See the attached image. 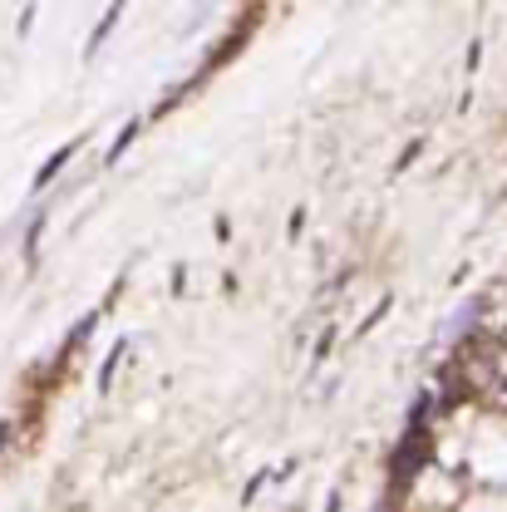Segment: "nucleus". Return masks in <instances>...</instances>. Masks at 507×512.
Returning a JSON list of instances; mask_svg holds the SVG:
<instances>
[{
  "mask_svg": "<svg viewBox=\"0 0 507 512\" xmlns=\"http://www.w3.org/2000/svg\"><path fill=\"white\" fill-rule=\"evenodd\" d=\"M488 399H493L498 409H507V370H503V375H498V384L488 389Z\"/></svg>",
  "mask_w": 507,
  "mask_h": 512,
  "instance_id": "nucleus-6",
  "label": "nucleus"
},
{
  "mask_svg": "<svg viewBox=\"0 0 507 512\" xmlns=\"http://www.w3.org/2000/svg\"><path fill=\"white\" fill-rule=\"evenodd\" d=\"M40 232H45V212L30 222V232H25V256H35V242H40Z\"/></svg>",
  "mask_w": 507,
  "mask_h": 512,
  "instance_id": "nucleus-5",
  "label": "nucleus"
},
{
  "mask_svg": "<svg viewBox=\"0 0 507 512\" xmlns=\"http://www.w3.org/2000/svg\"><path fill=\"white\" fill-rule=\"evenodd\" d=\"M133 138H138V119H133V124H128L124 133H119V143H114V148H109V153H104V168H109V163H119V158H124V148H128V143H133Z\"/></svg>",
  "mask_w": 507,
  "mask_h": 512,
  "instance_id": "nucleus-3",
  "label": "nucleus"
},
{
  "mask_svg": "<svg viewBox=\"0 0 507 512\" xmlns=\"http://www.w3.org/2000/svg\"><path fill=\"white\" fill-rule=\"evenodd\" d=\"M114 25H119V10H109V15H104V20H99V30H94V40H89V55H94V50H99V40H104V35H109V30H114Z\"/></svg>",
  "mask_w": 507,
  "mask_h": 512,
  "instance_id": "nucleus-4",
  "label": "nucleus"
},
{
  "mask_svg": "<svg viewBox=\"0 0 507 512\" xmlns=\"http://www.w3.org/2000/svg\"><path fill=\"white\" fill-rule=\"evenodd\" d=\"M79 143H84V138H69L64 148H55V158H50V163H45V168L35 173V188H45V183H55V173H60L64 163H69V158L79 153Z\"/></svg>",
  "mask_w": 507,
  "mask_h": 512,
  "instance_id": "nucleus-2",
  "label": "nucleus"
},
{
  "mask_svg": "<svg viewBox=\"0 0 507 512\" xmlns=\"http://www.w3.org/2000/svg\"><path fill=\"white\" fill-rule=\"evenodd\" d=\"M503 375V365H498V355L488 350V345H463L458 350V380L473 384V389H493Z\"/></svg>",
  "mask_w": 507,
  "mask_h": 512,
  "instance_id": "nucleus-1",
  "label": "nucleus"
}]
</instances>
